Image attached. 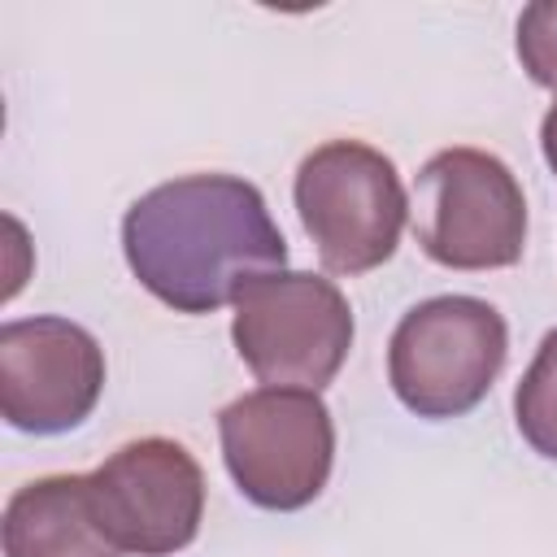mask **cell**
Here are the masks:
<instances>
[{
	"label": "cell",
	"mask_w": 557,
	"mask_h": 557,
	"mask_svg": "<svg viewBox=\"0 0 557 557\" xmlns=\"http://www.w3.org/2000/svg\"><path fill=\"white\" fill-rule=\"evenodd\" d=\"M91 509L117 553L170 557L200 531L205 470L178 440H131L91 470Z\"/></svg>",
	"instance_id": "obj_7"
},
{
	"label": "cell",
	"mask_w": 557,
	"mask_h": 557,
	"mask_svg": "<svg viewBox=\"0 0 557 557\" xmlns=\"http://www.w3.org/2000/svg\"><path fill=\"white\" fill-rule=\"evenodd\" d=\"M222 461L235 487L274 513L305 509L322 496L335 466V422L309 387H257L218 413Z\"/></svg>",
	"instance_id": "obj_4"
},
{
	"label": "cell",
	"mask_w": 557,
	"mask_h": 557,
	"mask_svg": "<svg viewBox=\"0 0 557 557\" xmlns=\"http://www.w3.org/2000/svg\"><path fill=\"white\" fill-rule=\"evenodd\" d=\"M505 352L509 326L496 305L479 296H431L396 322L387 383L418 418H461L492 392Z\"/></svg>",
	"instance_id": "obj_2"
},
{
	"label": "cell",
	"mask_w": 557,
	"mask_h": 557,
	"mask_svg": "<svg viewBox=\"0 0 557 557\" xmlns=\"http://www.w3.org/2000/svg\"><path fill=\"white\" fill-rule=\"evenodd\" d=\"M540 148H544L548 170L557 174V100L548 104V113H544V122H540Z\"/></svg>",
	"instance_id": "obj_12"
},
{
	"label": "cell",
	"mask_w": 557,
	"mask_h": 557,
	"mask_svg": "<svg viewBox=\"0 0 557 557\" xmlns=\"http://www.w3.org/2000/svg\"><path fill=\"white\" fill-rule=\"evenodd\" d=\"M518 61L531 83L557 91V0H535L518 17Z\"/></svg>",
	"instance_id": "obj_11"
},
{
	"label": "cell",
	"mask_w": 557,
	"mask_h": 557,
	"mask_svg": "<svg viewBox=\"0 0 557 557\" xmlns=\"http://www.w3.org/2000/svg\"><path fill=\"white\" fill-rule=\"evenodd\" d=\"M231 339L257 383L322 392L348 361L352 309L335 278L274 270L235 300Z\"/></svg>",
	"instance_id": "obj_6"
},
{
	"label": "cell",
	"mask_w": 557,
	"mask_h": 557,
	"mask_svg": "<svg viewBox=\"0 0 557 557\" xmlns=\"http://www.w3.org/2000/svg\"><path fill=\"white\" fill-rule=\"evenodd\" d=\"M4 557H122L91 509V474H44L4 505Z\"/></svg>",
	"instance_id": "obj_9"
},
{
	"label": "cell",
	"mask_w": 557,
	"mask_h": 557,
	"mask_svg": "<svg viewBox=\"0 0 557 557\" xmlns=\"http://www.w3.org/2000/svg\"><path fill=\"white\" fill-rule=\"evenodd\" d=\"M513 418H518V431L522 440L557 461V326L540 339L527 374L518 379V392H513Z\"/></svg>",
	"instance_id": "obj_10"
},
{
	"label": "cell",
	"mask_w": 557,
	"mask_h": 557,
	"mask_svg": "<svg viewBox=\"0 0 557 557\" xmlns=\"http://www.w3.org/2000/svg\"><path fill=\"white\" fill-rule=\"evenodd\" d=\"M409 213L422 252L448 270H505L527 244V196L483 148L435 152L418 170Z\"/></svg>",
	"instance_id": "obj_5"
},
{
	"label": "cell",
	"mask_w": 557,
	"mask_h": 557,
	"mask_svg": "<svg viewBox=\"0 0 557 557\" xmlns=\"http://www.w3.org/2000/svg\"><path fill=\"white\" fill-rule=\"evenodd\" d=\"M292 196L331 274L379 270L409 222V196L392 157L361 139H326L313 148L296 170Z\"/></svg>",
	"instance_id": "obj_3"
},
{
	"label": "cell",
	"mask_w": 557,
	"mask_h": 557,
	"mask_svg": "<svg viewBox=\"0 0 557 557\" xmlns=\"http://www.w3.org/2000/svg\"><path fill=\"white\" fill-rule=\"evenodd\" d=\"M122 252L139 287L174 313H213L287 270L265 196L235 174H183L144 191L122 218Z\"/></svg>",
	"instance_id": "obj_1"
},
{
	"label": "cell",
	"mask_w": 557,
	"mask_h": 557,
	"mask_svg": "<svg viewBox=\"0 0 557 557\" xmlns=\"http://www.w3.org/2000/svg\"><path fill=\"white\" fill-rule=\"evenodd\" d=\"M104 392V348L70 318H13L0 326V413L13 431H74Z\"/></svg>",
	"instance_id": "obj_8"
}]
</instances>
